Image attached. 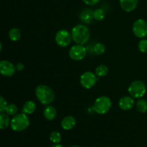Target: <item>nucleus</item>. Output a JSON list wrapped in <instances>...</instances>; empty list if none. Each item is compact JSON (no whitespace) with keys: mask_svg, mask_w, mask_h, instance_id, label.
Segmentation results:
<instances>
[{"mask_svg":"<svg viewBox=\"0 0 147 147\" xmlns=\"http://www.w3.org/2000/svg\"><path fill=\"white\" fill-rule=\"evenodd\" d=\"M35 96L37 100L45 106L51 104L55 98L54 90L45 85H40L36 88Z\"/></svg>","mask_w":147,"mask_h":147,"instance_id":"1","label":"nucleus"},{"mask_svg":"<svg viewBox=\"0 0 147 147\" xmlns=\"http://www.w3.org/2000/svg\"><path fill=\"white\" fill-rule=\"evenodd\" d=\"M73 40L78 45H85L89 41L90 32L88 27L84 24H77L72 29Z\"/></svg>","mask_w":147,"mask_h":147,"instance_id":"2","label":"nucleus"},{"mask_svg":"<svg viewBox=\"0 0 147 147\" xmlns=\"http://www.w3.org/2000/svg\"><path fill=\"white\" fill-rule=\"evenodd\" d=\"M30 119L27 114L24 113L16 114L10 122V126L14 131L20 132L26 130L30 126Z\"/></svg>","mask_w":147,"mask_h":147,"instance_id":"3","label":"nucleus"},{"mask_svg":"<svg viewBox=\"0 0 147 147\" xmlns=\"http://www.w3.org/2000/svg\"><path fill=\"white\" fill-rule=\"evenodd\" d=\"M112 101L108 96H102L96 99L93 106V110L99 115H104L110 111Z\"/></svg>","mask_w":147,"mask_h":147,"instance_id":"4","label":"nucleus"},{"mask_svg":"<svg viewBox=\"0 0 147 147\" xmlns=\"http://www.w3.org/2000/svg\"><path fill=\"white\" fill-rule=\"evenodd\" d=\"M128 91L134 98H141L146 93V86L142 80H134L129 85Z\"/></svg>","mask_w":147,"mask_h":147,"instance_id":"5","label":"nucleus"},{"mask_svg":"<svg viewBox=\"0 0 147 147\" xmlns=\"http://www.w3.org/2000/svg\"><path fill=\"white\" fill-rule=\"evenodd\" d=\"M132 31L138 38L144 39L147 37V22L144 19H138L134 22Z\"/></svg>","mask_w":147,"mask_h":147,"instance_id":"6","label":"nucleus"},{"mask_svg":"<svg viewBox=\"0 0 147 147\" xmlns=\"http://www.w3.org/2000/svg\"><path fill=\"white\" fill-rule=\"evenodd\" d=\"M72 34L66 30H60L56 33L55 40L56 44L61 47H66L71 43Z\"/></svg>","mask_w":147,"mask_h":147,"instance_id":"7","label":"nucleus"},{"mask_svg":"<svg viewBox=\"0 0 147 147\" xmlns=\"http://www.w3.org/2000/svg\"><path fill=\"white\" fill-rule=\"evenodd\" d=\"M98 76L96 73L90 71L84 72L80 76V83L83 88L86 89H90L96 84L98 81Z\"/></svg>","mask_w":147,"mask_h":147,"instance_id":"8","label":"nucleus"},{"mask_svg":"<svg viewBox=\"0 0 147 147\" xmlns=\"http://www.w3.org/2000/svg\"><path fill=\"white\" fill-rule=\"evenodd\" d=\"M87 55V50L83 45H75L69 50V56L75 61L83 60Z\"/></svg>","mask_w":147,"mask_h":147,"instance_id":"9","label":"nucleus"},{"mask_svg":"<svg viewBox=\"0 0 147 147\" xmlns=\"http://www.w3.org/2000/svg\"><path fill=\"white\" fill-rule=\"evenodd\" d=\"M16 66L8 60L0 61V74L6 77H11L15 73Z\"/></svg>","mask_w":147,"mask_h":147,"instance_id":"10","label":"nucleus"},{"mask_svg":"<svg viewBox=\"0 0 147 147\" xmlns=\"http://www.w3.org/2000/svg\"><path fill=\"white\" fill-rule=\"evenodd\" d=\"M134 99L131 96H123L119 101V106L121 110L129 111L131 110L134 106Z\"/></svg>","mask_w":147,"mask_h":147,"instance_id":"11","label":"nucleus"},{"mask_svg":"<svg viewBox=\"0 0 147 147\" xmlns=\"http://www.w3.org/2000/svg\"><path fill=\"white\" fill-rule=\"evenodd\" d=\"M139 0H119L122 9L126 12H131L137 7Z\"/></svg>","mask_w":147,"mask_h":147,"instance_id":"12","label":"nucleus"},{"mask_svg":"<svg viewBox=\"0 0 147 147\" xmlns=\"http://www.w3.org/2000/svg\"><path fill=\"white\" fill-rule=\"evenodd\" d=\"M76 125V118L72 116H65L61 121V127L64 130L69 131L73 129Z\"/></svg>","mask_w":147,"mask_h":147,"instance_id":"13","label":"nucleus"},{"mask_svg":"<svg viewBox=\"0 0 147 147\" xmlns=\"http://www.w3.org/2000/svg\"><path fill=\"white\" fill-rule=\"evenodd\" d=\"M43 115H44V117L47 121H53L57 116V110H56L54 106L48 105L44 109Z\"/></svg>","mask_w":147,"mask_h":147,"instance_id":"14","label":"nucleus"},{"mask_svg":"<svg viewBox=\"0 0 147 147\" xmlns=\"http://www.w3.org/2000/svg\"><path fill=\"white\" fill-rule=\"evenodd\" d=\"M93 11H92L90 9H85L82 10L80 14V20L83 21V22L89 24L93 20Z\"/></svg>","mask_w":147,"mask_h":147,"instance_id":"15","label":"nucleus"},{"mask_svg":"<svg viewBox=\"0 0 147 147\" xmlns=\"http://www.w3.org/2000/svg\"><path fill=\"white\" fill-rule=\"evenodd\" d=\"M36 109H37V105L33 100H27L23 106L22 113L27 115H31L35 111Z\"/></svg>","mask_w":147,"mask_h":147,"instance_id":"16","label":"nucleus"},{"mask_svg":"<svg viewBox=\"0 0 147 147\" xmlns=\"http://www.w3.org/2000/svg\"><path fill=\"white\" fill-rule=\"evenodd\" d=\"M10 121L9 115L7 113H0V129H5L10 125Z\"/></svg>","mask_w":147,"mask_h":147,"instance_id":"17","label":"nucleus"},{"mask_svg":"<svg viewBox=\"0 0 147 147\" xmlns=\"http://www.w3.org/2000/svg\"><path fill=\"white\" fill-rule=\"evenodd\" d=\"M95 73L98 77H105L109 74V67L105 65H100L96 68Z\"/></svg>","mask_w":147,"mask_h":147,"instance_id":"18","label":"nucleus"},{"mask_svg":"<svg viewBox=\"0 0 147 147\" xmlns=\"http://www.w3.org/2000/svg\"><path fill=\"white\" fill-rule=\"evenodd\" d=\"M9 37L11 41H18L21 37V32L18 28H11L9 32Z\"/></svg>","mask_w":147,"mask_h":147,"instance_id":"19","label":"nucleus"},{"mask_svg":"<svg viewBox=\"0 0 147 147\" xmlns=\"http://www.w3.org/2000/svg\"><path fill=\"white\" fill-rule=\"evenodd\" d=\"M136 108L139 112L145 113L147 112V101L144 99H139L136 104Z\"/></svg>","mask_w":147,"mask_h":147,"instance_id":"20","label":"nucleus"},{"mask_svg":"<svg viewBox=\"0 0 147 147\" xmlns=\"http://www.w3.org/2000/svg\"><path fill=\"white\" fill-rule=\"evenodd\" d=\"M93 19L96 21H102L106 17V12L102 9H96L93 12Z\"/></svg>","mask_w":147,"mask_h":147,"instance_id":"21","label":"nucleus"},{"mask_svg":"<svg viewBox=\"0 0 147 147\" xmlns=\"http://www.w3.org/2000/svg\"><path fill=\"white\" fill-rule=\"evenodd\" d=\"M50 140L53 144H60L62 140V136L60 132L56 131L51 132L50 135Z\"/></svg>","mask_w":147,"mask_h":147,"instance_id":"22","label":"nucleus"},{"mask_svg":"<svg viewBox=\"0 0 147 147\" xmlns=\"http://www.w3.org/2000/svg\"><path fill=\"white\" fill-rule=\"evenodd\" d=\"M17 111H18V108L15 104H13V103L9 105L7 104L5 112L9 116H15L17 113Z\"/></svg>","mask_w":147,"mask_h":147,"instance_id":"23","label":"nucleus"},{"mask_svg":"<svg viewBox=\"0 0 147 147\" xmlns=\"http://www.w3.org/2000/svg\"><path fill=\"white\" fill-rule=\"evenodd\" d=\"M93 51L96 55H102L106 52V46L101 42H98L93 47Z\"/></svg>","mask_w":147,"mask_h":147,"instance_id":"24","label":"nucleus"},{"mask_svg":"<svg viewBox=\"0 0 147 147\" xmlns=\"http://www.w3.org/2000/svg\"><path fill=\"white\" fill-rule=\"evenodd\" d=\"M138 48L139 51L142 53H147V40L146 39H142L139 42Z\"/></svg>","mask_w":147,"mask_h":147,"instance_id":"25","label":"nucleus"},{"mask_svg":"<svg viewBox=\"0 0 147 147\" xmlns=\"http://www.w3.org/2000/svg\"><path fill=\"white\" fill-rule=\"evenodd\" d=\"M7 106V102L2 96H0V113L5 111L6 107Z\"/></svg>","mask_w":147,"mask_h":147,"instance_id":"26","label":"nucleus"},{"mask_svg":"<svg viewBox=\"0 0 147 147\" xmlns=\"http://www.w3.org/2000/svg\"><path fill=\"white\" fill-rule=\"evenodd\" d=\"M86 4L89 6H94L100 1V0H82Z\"/></svg>","mask_w":147,"mask_h":147,"instance_id":"27","label":"nucleus"},{"mask_svg":"<svg viewBox=\"0 0 147 147\" xmlns=\"http://www.w3.org/2000/svg\"><path fill=\"white\" fill-rule=\"evenodd\" d=\"M16 69H17V70H18V71H21V70H22L23 69H24V65H23L22 63H18V64H17V65H16Z\"/></svg>","mask_w":147,"mask_h":147,"instance_id":"28","label":"nucleus"},{"mask_svg":"<svg viewBox=\"0 0 147 147\" xmlns=\"http://www.w3.org/2000/svg\"><path fill=\"white\" fill-rule=\"evenodd\" d=\"M50 147H63V146L60 144H54L53 146H51Z\"/></svg>","mask_w":147,"mask_h":147,"instance_id":"29","label":"nucleus"},{"mask_svg":"<svg viewBox=\"0 0 147 147\" xmlns=\"http://www.w3.org/2000/svg\"><path fill=\"white\" fill-rule=\"evenodd\" d=\"M1 48H2V45H1V43L0 42V52H1Z\"/></svg>","mask_w":147,"mask_h":147,"instance_id":"30","label":"nucleus"},{"mask_svg":"<svg viewBox=\"0 0 147 147\" xmlns=\"http://www.w3.org/2000/svg\"><path fill=\"white\" fill-rule=\"evenodd\" d=\"M70 147H80V146H71Z\"/></svg>","mask_w":147,"mask_h":147,"instance_id":"31","label":"nucleus"}]
</instances>
